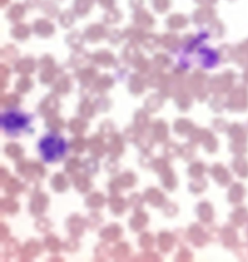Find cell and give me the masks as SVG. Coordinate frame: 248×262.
<instances>
[{
	"mask_svg": "<svg viewBox=\"0 0 248 262\" xmlns=\"http://www.w3.org/2000/svg\"><path fill=\"white\" fill-rule=\"evenodd\" d=\"M66 142L58 135L50 134L39 143V151L43 160L47 162L59 161L66 153Z\"/></svg>",
	"mask_w": 248,
	"mask_h": 262,
	"instance_id": "6da1fadb",
	"label": "cell"
},
{
	"mask_svg": "<svg viewBox=\"0 0 248 262\" xmlns=\"http://www.w3.org/2000/svg\"><path fill=\"white\" fill-rule=\"evenodd\" d=\"M28 122L29 120L25 115L14 111L4 113L1 118L2 127L9 132H14L22 129L28 124Z\"/></svg>",
	"mask_w": 248,
	"mask_h": 262,
	"instance_id": "7a4b0ae2",
	"label": "cell"
}]
</instances>
